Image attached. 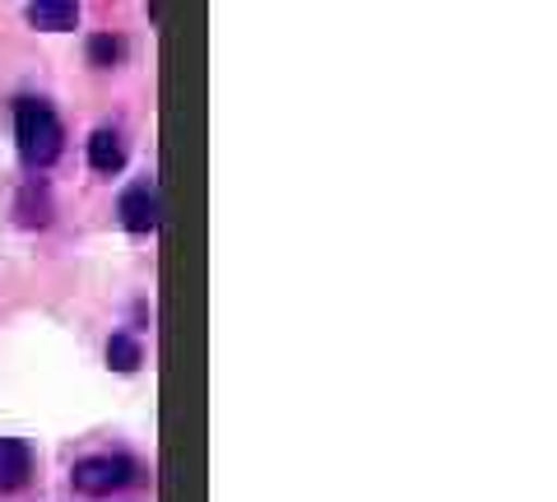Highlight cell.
<instances>
[{
	"instance_id": "cell-1",
	"label": "cell",
	"mask_w": 557,
	"mask_h": 502,
	"mask_svg": "<svg viewBox=\"0 0 557 502\" xmlns=\"http://www.w3.org/2000/svg\"><path fill=\"white\" fill-rule=\"evenodd\" d=\"M14 140H20V159L24 168H51L65 149V131H61V117L47 108L42 98H20L14 108Z\"/></svg>"
},
{
	"instance_id": "cell-2",
	"label": "cell",
	"mask_w": 557,
	"mask_h": 502,
	"mask_svg": "<svg viewBox=\"0 0 557 502\" xmlns=\"http://www.w3.org/2000/svg\"><path fill=\"white\" fill-rule=\"evenodd\" d=\"M139 465L121 452H98V456H84L75 461V470H70V483H75V493L84 498H112L121 493L126 483H135Z\"/></svg>"
},
{
	"instance_id": "cell-3",
	"label": "cell",
	"mask_w": 557,
	"mask_h": 502,
	"mask_svg": "<svg viewBox=\"0 0 557 502\" xmlns=\"http://www.w3.org/2000/svg\"><path fill=\"white\" fill-rule=\"evenodd\" d=\"M116 215H121V223H126L131 233H153V229H159V186H153V182H135L131 192L121 196Z\"/></svg>"
},
{
	"instance_id": "cell-4",
	"label": "cell",
	"mask_w": 557,
	"mask_h": 502,
	"mask_svg": "<svg viewBox=\"0 0 557 502\" xmlns=\"http://www.w3.org/2000/svg\"><path fill=\"white\" fill-rule=\"evenodd\" d=\"M33 479V446L20 438H0V493H20Z\"/></svg>"
},
{
	"instance_id": "cell-5",
	"label": "cell",
	"mask_w": 557,
	"mask_h": 502,
	"mask_svg": "<svg viewBox=\"0 0 557 502\" xmlns=\"http://www.w3.org/2000/svg\"><path fill=\"white\" fill-rule=\"evenodd\" d=\"M28 20L42 33H70L79 24V0H28Z\"/></svg>"
},
{
	"instance_id": "cell-6",
	"label": "cell",
	"mask_w": 557,
	"mask_h": 502,
	"mask_svg": "<svg viewBox=\"0 0 557 502\" xmlns=\"http://www.w3.org/2000/svg\"><path fill=\"white\" fill-rule=\"evenodd\" d=\"M89 163L94 172H102V177H112V172L126 168V145H121V135L116 131H94V140H89Z\"/></svg>"
},
{
	"instance_id": "cell-7",
	"label": "cell",
	"mask_w": 557,
	"mask_h": 502,
	"mask_svg": "<svg viewBox=\"0 0 557 502\" xmlns=\"http://www.w3.org/2000/svg\"><path fill=\"white\" fill-rule=\"evenodd\" d=\"M47 219H51L47 186L42 182H28L24 196H20V223H24V229H47Z\"/></svg>"
},
{
	"instance_id": "cell-8",
	"label": "cell",
	"mask_w": 557,
	"mask_h": 502,
	"mask_svg": "<svg viewBox=\"0 0 557 502\" xmlns=\"http://www.w3.org/2000/svg\"><path fill=\"white\" fill-rule=\"evenodd\" d=\"M108 363H112L116 372H135L139 363H145V354H139V344L131 335H112L108 340Z\"/></svg>"
},
{
	"instance_id": "cell-9",
	"label": "cell",
	"mask_w": 557,
	"mask_h": 502,
	"mask_svg": "<svg viewBox=\"0 0 557 502\" xmlns=\"http://www.w3.org/2000/svg\"><path fill=\"white\" fill-rule=\"evenodd\" d=\"M121 57H126V42H121V38H108V33H102V38L89 42V61L102 65V71H108V65H116Z\"/></svg>"
}]
</instances>
